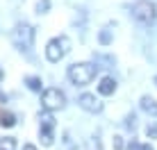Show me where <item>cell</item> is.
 I'll return each mask as SVG.
<instances>
[{
  "instance_id": "1",
  "label": "cell",
  "mask_w": 157,
  "mask_h": 150,
  "mask_svg": "<svg viewBox=\"0 0 157 150\" xmlns=\"http://www.w3.org/2000/svg\"><path fill=\"white\" fill-rule=\"evenodd\" d=\"M96 73H98V66L89 64V62H80V64L68 66V80H71L75 87H86L96 77Z\"/></svg>"
},
{
  "instance_id": "2",
  "label": "cell",
  "mask_w": 157,
  "mask_h": 150,
  "mask_svg": "<svg viewBox=\"0 0 157 150\" xmlns=\"http://www.w3.org/2000/svg\"><path fill=\"white\" fill-rule=\"evenodd\" d=\"M68 50H71V39L62 34V36H55L52 41H48L46 57H48V62H59L62 57L68 55Z\"/></svg>"
},
{
  "instance_id": "3",
  "label": "cell",
  "mask_w": 157,
  "mask_h": 150,
  "mask_svg": "<svg viewBox=\"0 0 157 150\" xmlns=\"http://www.w3.org/2000/svg\"><path fill=\"white\" fill-rule=\"evenodd\" d=\"M12 41L16 43V48L21 50H30L32 48V41H34V28L28 23H18L12 32Z\"/></svg>"
},
{
  "instance_id": "4",
  "label": "cell",
  "mask_w": 157,
  "mask_h": 150,
  "mask_svg": "<svg viewBox=\"0 0 157 150\" xmlns=\"http://www.w3.org/2000/svg\"><path fill=\"white\" fill-rule=\"evenodd\" d=\"M41 105L46 111H55V109H62L66 105V96L62 93L57 87H50L41 93Z\"/></svg>"
},
{
  "instance_id": "5",
  "label": "cell",
  "mask_w": 157,
  "mask_h": 150,
  "mask_svg": "<svg viewBox=\"0 0 157 150\" xmlns=\"http://www.w3.org/2000/svg\"><path fill=\"white\" fill-rule=\"evenodd\" d=\"M132 16L144 25H150L155 21V5L150 0H139L137 5L132 7Z\"/></svg>"
},
{
  "instance_id": "6",
  "label": "cell",
  "mask_w": 157,
  "mask_h": 150,
  "mask_svg": "<svg viewBox=\"0 0 157 150\" xmlns=\"http://www.w3.org/2000/svg\"><path fill=\"white\" fill-rule=\"evenodd\" d=\"M52 132H55V116H52L50 111H43L41 114V123H39V134H41V143L43 146H52V141H55Z\"/></svg>"
},
{
  "instance_id": "7",
  "label": "cell",
  "mask_w": 157,
  "mask_h": 150,
  "mask_svg": "<svg viewBox=\"0 0 157 150\" xmlns=\"http://www.w3.org/2000/svg\"><path fill=\"white\" fill-rule=\"evenodd\" d=\"M78 103H80V107L82 109H86V111H91V114H98V111H102V103L96 96H91V93H82L78 98Z\"/></svg>"
},
{
  "instance_id": "8",
  "label": "cell",
  "mask_w": 157,
  "mask_h": 150,
  "mask_svg": "<svg viewBox=\"0 0 157 150\" xmlns=\"http://www.w3.org/2000/svg\"><path fill=\"white\" fill-rule=\"evenodd\" d=\"M116 91V80L114 77H102L98 84V93L100 96H112Z\"/></svg>"
},
{
  "instance_id": "9",
  "label": "cell",
  "mask_w": 157,
  "mask_h": 150,
  "mask_svg": "<svg viewBox=\"0 0 157 150\" xmlns=\"http://www.w3.org/2000/svg\"><path fill=\"white\" fill-rule=\"evenodd\" d=\"M141 109L148 111V114H153V116H157V103L150 98V96H144L141 98Z\"/></svg>"
},
{
  "instance_id": "10",
  "label": "cell",
  "mask_w": 157,
  "mask_h": 150,
  "mask_svg": "<svg viewBox=\"0 0 157 150\" xmlns=\"http://www.w3.org/2000/svg\"><path fill=\"white\" fill-rule=\"evenodd\" d=\"M0 125L2 127H14L16 125V116L9 114V111H2V114H0Z\"/></svg>"
},
{
  "instance_id": "11",
  "label": "cell",
  "mask_w": 157,
  "mask_h": 150,
  "mask_svg": "<svg viewBox=\"0 0 157 150\" xmlns=\"http://www.w3.org/2000/svg\"><path fill=\"white\" fill-rule=\"evenodd\" d=\"M0 150H16V141H14L12 137L0 139Z\"/></svg>"
},
{
  "instance_id": "12",
  "label": "cell",
  "mask_w": 157,
  "mask_h": 150,
  "mask_svg": "<svg viewBox=\"0 0 157 150\" xmlns=\"http://www.w3.org/2000/svg\"><path fill=\"white\" fill-rule=\"evenodd\" d=\"M25 84H28L32 91H41V80L39 77H25Z\"/></svg>"
},
{
  "instance_id": "13",
  "label": "cell",
  "mask_w": 157,
  "mask_h": 150,
  "mask_svg": "<svg viewBox=\"0 0 157 150\" xmlns=\"http://www.w3.org/2000/svg\"><path fill=\"white\" fill-rule=\"evenodd\" d=\"M128 150H153V146H150V143H137V141H132L128 146Z\"/></svg>"
},
{
  "instance_id": "14",
  "label": "cell",
  "mask_w": 157,
  "mask_h": 150,
  "mask_svg": "<svg viewBox=\"0 0 157 150\" xmlns=\"http://www.w3.org/2000/svg\"><path fill=\"white\" fill-rule=\"evenodd\" d=\"M48 9H50V0H39V5H36V12H39V14H46Z\"/></svg>"
},
{
  "instance_id": "15",
  "label": "cell",
  "mask_w": 157,
  "mask_h": 150,
  "mask_svg": "<svg viewBox=\"0 0 157 150\" xmlns=\"http://www.w3.org/2000/svg\"><path fill=\"white\" fill-rule=\"evenodd\" d=\"M146 134H148V139H157V123L146 127Z\"/></svg>"
},
{
  "instance_id": "16",
  "label": "cell",
  "mask_w": 157,
  "mask_h": 150,
  "mask_svg": "<svg viewBox=\"0 0 157 150\" xmlns=\"http://www.w3.org/2000/svg\"><path fill=\"white\" fill-rule=\"evenodd\" d=\"M125 125L130 127V130H132V127H134V114H130V116H128V121H125Z\"/></svg>"
},
{
  "instance_id": "17",
  "label": "cell",
  "mask_w": 157,
  "mask_h": 150,
  "mask_svg": "<svg viewBox=\"0 0 157 150\" xmlns=\"http://www.w3.org/2000/svg\"><path fill=\"white\" fill-rule=\"evenodd\" d=\"M100 41H102V43H109V32H102V34H100Z\"/></svg>"
},
{
  "instance_id": "18",
  "label": "cell",
  "mask_w": 157,
  "mask_h": 150,
  "mask_svg": "<svg viewBox=\"0 0 157 150\" xmlns=\"http://www.w3.org/2000/svg\"><path fill=\"white\" fill-rule=\"evenodd\" d=\"M114 148H116V150H121V148H123V143H121V137H114Z\"/></svg>"
},
{
  "instance_id": "19",
  "label": "cell",
  "mask_w": 157,
  "mask_h": 150,
  "mask_svg": "<svg viewBox=\"0 0 157 150\" xmlns=\"http://www.w3.org/2000/svg\"><path fill=\"white\" fill-rule=\"evenodd\" d=\"M23 150H36V148L32 146V143H28V146H23Z\"/></svg>"
},
{
  "instance_id": "20",
  "label": "cell",
  "mask_w": 157,
  "mask_h": 150,
  "mask_svg": "<svg viewBox=\"0 0 157 150\" xmlns=\"http://www.w3.org/2000/svg\"><path fill=\"white\" fill-rule=\"evenodd\" d=\"M2 77H5V73H2V68H0V82H2Z\"/></svg>"
}]
</instances>
